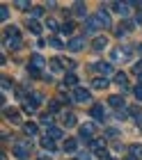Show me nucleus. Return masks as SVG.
Here are the masks:
<instances>
[{
  "label": "nucleus",
  "mask_w": 142,
  "mask_h": 160,
  "mask_svg": "<svg viewBox=\"0 0 142 160\" xmlns=\"http://www.w3.org/2000/svg\"><path fill=\"white\" fill-rule=\"evenodd\" d=\"M44 25H46L48 30H57V21L55 18H46V21H44Z\"/></svg>",
  "instance_id": "35"
},
{
  "label": "nucleus",
  "mask_w": 142,
  "mask_h": 160,
  "mask_svg": "<svg viewBox=\"0 0 142 160\" xmlns=\"http://www.w3.org/2000/svg\"><path fill=\"white\" fill-rule=\"evenodd\" d=\"M92 149L96 151V153L106 151V140H103V137H94V140H92Z\"/></svg>",
  "instance_id": "19"
},
{
  "label": "nucleus",
  "mask_w": 142,
  "mask_h": 160,
  "mask_svg": "<svg viewBox=\"0 0 142 160\" xmlns=\"http://www.w3.org/2000/svg\"><path fill=\"white\" fill-rule=\"evenodd\" d=\"M5 89H12V80H7V78H3V92Z\"/></svg>",
  "instance_id": "44"
},
{
  "label": "nucleus",
  "mask_w": 142,
  "mask_h": 160,
  "mask_svg": "<svg viewBox=\"0 0 142 160\" xmlns=\"http://www.w3.org/2000/svg\"><path fill=\"white\" fill-rule=\"evenodd\" d=\"M133 25H135V23H131V21H124L122 25H117V30H115V34H117V37H124L126 32H131V30H133Z\"/></svg>",
  "instance_id": "12"
},
{
  "label": "nucleus",
  "mask_w": 142,
  "mask_h": 160,
  "mask_svg": "<svg viewBox=\"0 0 142 160\" xmlns=\"http://www.w3.org/2000/svg\"><path fill=\"white\" fill-rule=\"evenodd\" d=\"M94 71H99V73H101L103 78H106V76H113V73H115V69L110 67L108 62H96V64H94Z\"/></svg>",
  "instance_id": "7"
},
{
  "label": "nucleus",
  "mask_w": 142,
  "mask_h": 160,
  "mask_svg": "<svg viewBox=\"0 0 142 160\" xmlns=\"http://www.w3.org/2000/svg\"><path fill=\"white\" fill-rule=\"evenodd\" d=\"M73 67H76V62H73V60H64V69H73Z\"/></svg>",
  "instance_id": "45"
},
{
  "label": "nucleus",
  "mask_w": 142,
  "mask_h": 160,
  "mask_svg": "<svg viewBox=\"0 0 142 160\" xmlns=\"http://www.w3.org/2000/svg\"><path fill=\"white\" fill-rule=\"evenodd\" d=\"M83 46H85V39H83V37H73V39L69 41V50H73V53L83 50Z\"/></svg>",
  "instance_id": "13"
},
{
  "label": "nucleus",
  "mask_w": 142,
  "mask_h": 160,
  "mask_svg": "<svg viewBox=\"0 0 142 160\" xmlns=\"http://www.w3.org/2000/svg\"><path fill=\"white\" fill-rule=\"evenodd\" d=\"M30 12H32V16H41V14H44V7H32Z\"/></svg>",
  "instance_id": "43"
},
{
  "label": "nucleus",
  "mask_w": 142,
  "mask_h": 160,
  "mask_svg": "<svg viewBox=\"0 0 142 160\" xmlns=\"http://www.w3.org/2000/svg\"><path fill=\"white\" fill-rule=\"evenodd\" d=\"M108 78H103V76H96L94 80H92V87L94 89H108Z\"/></svg>",
  "instance_id": "14"
},
{
  "label": "nucleus",
  "mask_w": 142,
  "mask_h": 160,
  "mask_svg": "<svg viewBox=\"0 0 142 160\" xmlns=\"http://www.w3.org/2000/svg\"><path fill=\"white\" fill-rule=\"evenodd\" d=\"M30 149H32V147H30V142L28 140H18V142H14V156H16V158H21V160H28L30 158Z\"/></svg>",
  "instance_id": "1"
},
{
  "label": "nucleus",
  "mask_w": 142,
  "mask_h": 160,
  "mask_svg": "<svg viewBox=\"0 0 142 160\" xmlns=\"http://www.w3.org/2000/svg\"><path fill=\"white\" fill-rule=\"evenodd\" d=\"M28 30L32 32V34H37V37H39V34H41V23H39L37 18H30V21H28Z\"/></svg>",
  "instance_id": "15"
},
{
  "label": "nucleus",
  "mask_w": 142,
  "mask_h": 160,
  "mask_svg": "<svg viewBox=\"0 0 142 160\" xmlns=\"http://www.w3.org/2000/svg\"><path fill=\"white\" fill-rule=\"evenodd\" d=\"M28 71H30V76H34V78H39V76H41V71H39V69H34L32 64L28 67Z\"/></svg>",
  "instance_id": "41"
},
{
  "label": "nucleus",
  "mask_w": 142,
  "mask_h": 160,
  "mask_svg": "<svg viewBox=\"0 0 142 160\" xmlns=\"http://www.w3.org/2000/svg\"><path fill=\"white\" fill-rule=\"evenodd\" d=\"M76 160H89V153H78Z\"/></svg>",
  "instance_id": "47"
},
{
  "label": "nucleus",
  "mask_w": 142,
  "mask_h": 160,
  "mask_svg": "<svg viewBox=\"0 0 142 160\" xmlns=\"http://www.w3.org/2000/svg\"><path fill=\"white\" fill-rule=\"evenodd\" d=\"M60 119H62V126H64V128L76 126V117H73L71 110H62V112H60Z\"/></svg>",
  "instance_id": "5"
},
{
  "label": "nucleus",
  "mask_w": 142,
  "mask_h": 160,
  "mask_svg": "<svg viewBox=\"0 0 142 160\" xmlns=\"http://www.w3.org/2000/svg\"><path fill=\"white\" fill-rule=\"evenodd\" d=\"M48 108H50V112H62V110H60V103H57V101H50Z\"/></svg>",
  "instance_id": "39"
},
{
  "label": "nucleus",
  "mask_w": 142,
  "mask_h": 160,
  "mask_svg": "<svg viewBox=\"0 0 142 160\" xmlns=\"http://www.w3.org/2000/svg\"><path fill=\"white\" fill-rule=\"evenodd\" d=\"M3 110H5V114H7V117H9L12 121H18V110H16V108H9V105H5Z\"/></svg>",
  "instance_id": "28"
},
{
  "label": "nucleus",
  "mask_w": 142,
  "mask_h": 160,
  "mask_svg": "<svg viewBox=\"0 0 142 160\" xmlns=\"http://www.w3.org/2000/svg\"><path fill=\"white\" fill-rule=\"evenodd\" d=\"M21 39V30L16 25H7L5 28V43H9V41H18Z\"/></svg>",
  "instance_id": "3"
},
{
  "label": "nucleus",
  "mask_w": 142,
  "mask_h": 160,
  "mask_svg": "<svg viewBox=\"0 0 142 160\" xmlns=\"http://www.w3.org/2000/svg\"><path fill=\"white\" fill-rule=\"evenodd\" d=\"M129 153H131V158L142 160V144H131V147H129Z\"/></svg>",
  "instance_id": "20"
},
{
  "label": "nucleus",
  "mask_w": 142,
  "mask_h": 160,
  "mask_svg": "<svg viewBox=\"0 0 142 160\" xmlns=\"http://www.w3.org/2000/svg\"><path fill=\"white\" fill-rule=\"evenodd\" d=\"M7 16H9V9H7V7L3 5V7H0V21H5Z\"/></svg>",
  "instance_id": "40"
},
{
  "label": "nucleus",
  "mask_w": 142,
  "mask_h": 160,
  "mask_svg": "<svg viewBox=\"0 0 142 160\" xmlns=\"http://www.w3.org/2000/svg\"><path fill=\"white\" fill-rule=\"evenodd\" d=\"M30 98H32L37 105H41V101H44V96H41V94H37V92H32V94H30Z\"/></svg>",
  "instance_id": "37"
},
{
  "label": "nucleus",
  "mask_w": 142,
  "mask_h": 160,
  "mask_svg": "<svg viewBox=\"0 0 142 160\" xmlns=\"http://www.w3.org/2000/svg\"><path fill=\"white\" fill-rule=\"evenodd\" d=\"M133 73H140L142 76V62H138L135 67H133Z\"/></svg>",
  "instance_id": "46"
},
{
  "label": "nucleus",
  "mask_w": 142,
  "mask_h": 160,
  "mask_svg": "<svg viewBox=\"0 0 142 160\" xmlns=\"http://www.w3.org/2000/svg\"><path fill=\"white\" fill-rule=\"evenodd\" d=\"M23 133H25L28 137H34L37 133H39V128H37V123H32V121H28V123H23Z\"/></svg>",
  "instance_id": "16"
},
{
  "label": "nucleus",
  "mask_w": 142,
  "mask_h": 160,
  "mask_svg": "<svg viewBox=\"0 0 142 160\" xmlns=\"http://www.w3.org/2000/svg\"><path fill=\"white\" fill-rule=\"evenodd\" d=\"M110 160H113V158H110Z\"/></svg>",
  "instance_id": "52"
},
{
  "label": "nucleus",
  "mask_w": 142,
  "mask_h": 160,
  "mask_svg": "<svg viewBox=\"0 0 142 160\" xmlns=\"http://www.w3.org/2000/svg\"><path fill=\"white\" fill-rule=\"evenodd\" d=\"M30 64H32L34 69H44V64H46V60H44V55L41 53H32V57H30Z\"/></svg>",
  "instance_id": "11"
},
{
  "label": "nucleus",
  "mask_w": 142,
  "mask_h": 160,
  "mask_svg": "<svg viewBox=\"0 0 142 160\" xmlns=\"http://www.w3.org/2000/svg\"><path fill=\"white\" fill-rule=\"evenodd\" d=\"M89 114L96 119V121H103L106 119V110H103V105L101 103H96V105H92V110H89Z\"/></svg>",
  "instance_id": "8"
},
{
  "label": "nucleus",
  "mask_w": 142,
  "mask_h": 160,
  "mask_svg": "<svg viewBox=\"0 0 142 160\" xmlns=\"http://www.w3.org/2000/svg\"><path fill=\"white\" fill-rule=\"evenodd\" d=\"M106 46H108V37H106V34L94 37V41H92V48L94 50H106Z\"/></svg>",
  "instance_id": "9"
},
{
  "label": "nucleus",
  "mask_w": 142,
  "mask_h": 160,
  "mask_svg": "<svg viewBox=\"0 0 142 160\" xmlns=\"http://www.w3.org/2000/svg\"><path fill=\"white\" fill-rule=\"evenodd\" d=\"M96 21H99V25L101 28H113V21H110V14H108V9H96Z\"/></svg>",
  "instance_id": "2"
},
{
  "label": "nucleus",
  "mask_w": 142,
  "mask_h": 160,
  "mask_svg": "<svg viewBox=\"0 0 142 160\" xmlns=\"http://www.w3.org/2000/svg\"><path fill=\"white\" fill-rule=\"evenodd\" d=\"M131 7H135V5H133V2H113V9H115L117 14H122V16H126V14H129Z\"/></svg>",
  "instance_id": "10"
},
{
  "label": "nucleus",
  "mask_w": 142,
  "mask_h": 160,
  "mask_svg": "<svg viewBox=\"0 0 142 160\" xmlns=\"http://www.w3.org/2000/svg\"><path fill=\"white\" fill-rule=\"evenodd\" d=\"M50 69H53V71L64 69V60H60V57H53V60H50Z\"/></svg>",
  "instance_id": "32"
},
{
  "label": "nucleus",
  "mask_w": 142,
  "mask_h": 160,
  "mask_svg": "<svg viewBox=\"0 0 142 160\" xmlns=\"http://www.w3.org/2000/svg\"><path fill=\"white\" fill-rule=\"evenodd\" d=\"M62 147H64V151H69V153H71V151H76V147H78V140H76V137H66Z\"/></svg>",
  "instance_id": "22"
},
{
  "label": "nucleus",
  "mask_w": 142,
  "mask_h": 160,
  "mask_svg": "<svg viewBox=\"0 0 142 160\" xmlns=\"http://www.w3.org/2000/svg\"><path fill=\"white\" fill-rule=\"evenodd\" d=\"M39 160H50V158L48 156H39Z\"/></svg>",
  "instance_id": "50"
},
{
  "label": "nucleus",
  "mask_w": 142,
  "mask_h": 160,
  "mask_svg": "<svg viewBox=\"0 0 142 160\" xmlns=\"http://www.w3.org/2000/svg\"><path fill=\"white\" fill-rule=\"evenodd\" d=\"M73 14H76V16H80V18H85V2H73Z\"/></svg>",
  "instance_id": "29"
},
{
  "label": "nucleus",
  "mask_w": 142,
  "mask_h": 160,
  "mask_svg": "<svg viewBox=\"0 0 142 160\" xmlns=\"http://www.w3.org/2000/svg\"><path fill=\"white\" fill-rule=\"evenodd\" d=\"M48 137H53V140L57 142V140H62V137H64V130L57 128V126H53V128H48Z\"/></svg>",
  "instance_id": "24"
},
{
  "label": "nucleus",
  "mask_w": 142,
  "mask_h": 160,
  "mask_svg": "<svg viewBox=\"0 0 142 160\" xmlns=\"http://www.w3.org/2000/svg\"><path fill=\"white\" fill-rule=\"evenodd\" d=\"M23 110H25L28 114H32V112L37 110V103H34V101L30 98V96H28V98H23Z\"/></svg>",
  "instance_id": "26"
},
{
  "label": "nucleus",
  "mask_w": 142,
  "mask_h": 160,
  "mask_svg": "<svg viewBox=\"0 0 142 160\" xmlns=\"http://www.w3.org/2000/svg\"><path fill=\"white\" fill-rule=\"evenodd\" d=\"M106 135H108V137H119V130H117V128H108Z\"/></svg>",
  "instance_id": "42"
},
{
  "label": "nucleus",
  "mask_w": 142,
  "mask_h": 160,
  "mask_svg": "<svg viewBox=\"0 0 142 160\" xmlns=\"http://www.w3.org/2000/svg\"><path fill=\"white\" fill-rule=\"evenodd\" d=\"M48 46H50V48H57V50H62V48H64V41L60 39V37H50V39H48Z\"/></svg>",
  "instance_id": "31"
},
{
  "label": "nucleus",
  "mask_w": 142,
  "mask_h": 160,
  "mask_svg": "<svg viewBox=\"0 0 142 160\" xmlns=\"http://www.w3.org/2000/svg\"><path fill=\"white\" fill-rule=\"evenodd\" d=\"M94 133H96V126H94V123H83V126L78 128V135L83 137V140H89V137H94Z\"/></svg>",
  "instance_id": "6"
},
{
  "label": "nucleus",
  "mask_w": 142,
  "mask_h": 160,
  "mask_svg": "<svg viewBox=\"0 0 142 160\" xmlns=\"http://www.w3.org/2000/svg\"><path fill=\"white\" fill-rule=\"evenodd\" d=\"M96 28H101L99 21H96V16H89V18L85 21V32H94Z\"/></svg>",
  "instance_id": "21"
},
{
  "label": "nucleus",
  "mask_w": 142,
  "mask_h": 160,
  "mask_svg": "<svg viewBox=\"0 0 142 160\" xmlns=\"http://www.w3.org/2000/svg\"><path fill=\"white\" fill-rule=\"evenodd\" d=\"M41 123L48 128H53V114H41Z\"/></svg>",
  "instance_id": "34"
},
{
  "label": "nucleus",
  "mask_w": 142,
  "mask_h": 160,
  "mask_svg": "<svg viewBox=\"0 0 142 160\" xmlns=\"http://www.w3.org/2000/svg\"><path fill=\"white\" fill-rule=\"evenodd\" d=\"M133 23H138V25H142V14H138V16H135V21H133Z\"/></svg>",
  "instance_id": "48"
},
{
  "label": "nucleus",
  "mask_w": 142,
  "mask_h": 160,
  "mask_svg": "<svg viewBox=\"0 0 142 160\" xmlns=\"http://www.w3.org/2000/svg\"><path fill=\"white\" fill-rule=\"evenodd\" d=\"M108 103L113 105L115 110H122V108H124V98H122V96H110V98H108Z\"/></svg>",
  "instance_id": "27"
},
{
  "label": "nucleus",
  "mask_w": 142,
  "mask_h": 160,
  "mask_svg": "<svg viewBox=\"0 0 142 160\" xmlns=\"http://www.w3.org/2000/svg\"><path fill=\"white\" fill-rule=\"evenodd\" d=\"M129 112H131V117H133V121H135L138 126H140V130H142V110H140V108H135V105H133V108H131Z\"/></svg>",
  "instance_id": "17"
},
{
  "label": "nucleus",
  "mask_w": 142,
  "mask_h": 160,
  "mask_svg": "<svg viewBox=\"0 0 142 160\" xmlns=\"http://www.w3.org/2000/svg\"><path fill=\"white\" fill-rule=\"evenodd\" d=\"M73 101L76 103H87V101H92V94L85 87H78V89H73Z\"/></svg>",
  "instance_id": "4"
},
{
  "label": "nucleus",
  "mask_w": 142,
  "mask_h": 160,
  "mask_svg": "<svg viewBox=\"0 0 142 160\" xmlns=\"http://www.w3.org/2000/svg\"><path fill=\"white\" fill-rule=\"evenodd\" d=\"M133 96H135L138 101H142V85H138V87H133Z\"/></svg>",
  "instance_id": "38"
},
{
  "label": "nucleus",
  "mask_w": 142,
  "mask_h": 160,
  "mask_svg": "<svg viewBox=\"0 0 142 160\" xmlns=\"http://www.w3.org/2000/svg\"><path fill=\"white\" fill-rule=\"evenodd\" d=\"M115 82H117L119 87H122V89H126V82H129V76H126V73H122V71H117V73H115Z\"/></svg>",
  "instance_id": "23"
},
{
  "label": "nucleus",
  "mask_w": 142,
  "mask_h": 160,
  "mask_svg": "<svg viewBox=\"0 0 142 160\" xmlns=\"http://www.w3.org/2000/svg\"><path fill=\"white\" fill-rule=\"evenodd\" d=\"M41 147L46 149V151H55V147H57V144H55V140H53V137L44 135V137H41Z\"/></svg>",
  "instance_id": "18"
},
{
  "label": "nucleus",
  "mask_w": 142,
  "mask_h": 160,
  "mask_svg": "<svg viewBox=\"0 0 142 160\" xmlns=\"http://www.w3.org/2000/svg\"><path fill=\"white\" fill-rule=\"evenodd\" d=\"M110 57H113V62H119V60H124L126 55H124V50H117V48H115L113 53H110Z\"/></svg>",
  "instance_id": "33"
},
{
  "label": "nucleus",
  "mask_w": 142,
  "mask_h": 160,
  "mask_svg": "<svg viewBox=\"0 0 142 160\" xmlns=\"http://www.w3.org/2000/svg\"><path fill=\"white\" fill-rule=\"evenodd\" d=\"M124 160H135V158H124Z\"/></svg>",
  "instance_id": "51"
},
{
  "label": "nucleus",
  "mask_w": 142,
  "mask_h": 160,
  "mask_svg": "<svg viewBox=\"0 0 142 160\" xmlns=\"http://www.w3.org/2000/svg\"><path fill=\"white\" fill-rule=\"evenodd\" d=\"M135 50H138V53L142 55V43H138V46H135Z\"/></svg>",
  "instance_id": "49"
},
{
  "label": "nucleus",
  "mask_w": 142,
  "mask_h": 160,
  "mask_svg": "<svg viewBox=\"0 0 142 160\" xmlns=\"http://www.w3.org/2000/svg\"><path fill=\"white\" fill-rule=\"evenodd\" d=\"M64 87H76V89H78V76H76V73H66Z\"/></svg>",
  "instance_id": "25"
},
{
  "label": "nucleus",
  "mask_w": 142,
  "mask_h": 160,
  "mask_svg": "<svg viewBox=\"0 0 142 160\" xmlns=\"http://www.w3.org/2000/svg\"><path fill=\"white\" fill-rule=\"evenodd\" d=\"M16 7H18V9H23V12H28V9H32V7H30V2H28V0H16Z\"/></svg>",
  "instance_id": "36"
},
{
  "label": "nucleus",
  "mask_w": 142,
  "mask_h": 160,
  "mask_svg": "<svg viewBox=\"0 0 142 160\" xmlns=\"http://www.w3.org/2000/svg\"><path fill=\"white\" fill-rule=\"evenodd\" d=\"M73 28H76V23H73V21H64V23L60 25V30H62L64 34H73Z\"/></svg>",
  "instance_id": "30"
}]
</instances>
